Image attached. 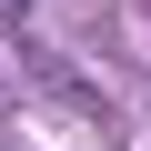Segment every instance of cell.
<instances>
[{
	"mask_svg": "<svg viewBox=\"0 0 151 151\" xmlns=\"http://www.w3.org/2000/svg\"><path fill=\"white\" fill-rule=\"evenodd\" d=\"M30 10H40V0H0V20H30Z\"/></svg>",
	"mask_w": 151,
	"mask_h": 151,
	"instance_id": "cell-1",
	"label": "cell"
}]
</instances>
